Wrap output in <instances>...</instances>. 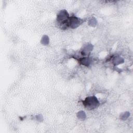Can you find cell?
Masks as SVG:
<instances>
[{
	"mask_svg": "<svg viewBox=\"0 0 133 133\" xmlns=\"http://www.w3.org/2000/svg\"><path fill=\"white\" fill-rule=\"evenodd\" d=\"M97 22H98V21H97V20L96 19V18L95 17H92L88 20V24L90 26L95 27L97 25Z\"/></svg>",
	"mask_w": 133,
	"mask_h": 133,
	"instance_id": "obj_9",
	"label": "cell"
},
{
	"mask_svg": "<svg viewBox=\"0 0 133 133\" xmlns=\"http://www.w3.org/2000/svg\"><path fill=\"white\" fill-rule=\"evenodd\" d=\"M76 116L79 120L84 121L86 118V114L84 111H79L77 113Z\"/></svg>",
	"mask_w": 133,
	"mask_h": 133,
	"instance_id": "obj_7",
	"label": "cell"
},
{
	"mask_svg": "<svg viewBox=\"0 0 133 133\" xmlns=\"http://www.w3.org/2000/svg\"><path fill=\"white\" fill-rule=\"evenodd\" d=\"M94 48L93 45L90 43L85 44L81 49V55L83 56H87Z\"/></svg>",
	"mask_w": 133,
	"mask_h": 133,
	"instance_id": "obj_4",
	"label": "cell"
},
{
	"mask_svg": "<svg viewBox=\"0 0 133 133\" xmlns=\"http://www.w3.org/2000/svg\"><path fill=\"white\" fill-rule=\"evenodd\" d=\"M83 22V19H81V18L76 16H72L69 18L68 26L69 28L72 29H74L79 26Z\"/></svg>",
	"mask_w": 133,
	"mask_h": 133,
	"instance_id": "obj_3",
	"label": "cell"
},
{
	"mask_svg": "<svg viewBox=\"0 0 133 133\" xmlns=\"http://www.w3.org/2000/svg\"><path fill=\"white\" fill-rule=\"evenodd\" d=\"M35 118L36 121H37L38 122H41L43 121V116L42 114H38L37 115H36L35 116Z\"/></svg>",
	"mask_w": 133,
	"mask_h": 133,
	"instance_id": "obj_11",
	"label": "cell"
},
{
	"mask_svg": "<svg viewBox=\"0 0 133 133\" xmlns=\"http://www.w3.org/2000/svg\"><path fill=\"white\" fill-rule=\"evenodd\" d=\"M84 107L88 110H94L97 108L100 105V102L95 96L87 97L82 101Z\"/></svg>",
	"mask_w": 133,
	"mask_h": 133,
	"instance_id": "obj_2",
	"label": "cell"
},
{
	"mask_svg": "<svg viewBox=\"0 0 133 133\" xmlns=\"http://www.w3.org/2000/svg\"><path fill=\"white\" fill-rule=\"evenodd\" d=\"M112 62L114 66H116L123 63L124 62V59L119 56H115L113 57Z\"/></svg>",
	"mask_w": 133,
	"mask_h": 133,
	"instance_id": "obj_6",
	"label": "cell"
},
{
	"mask_svg": "<svg viewBox=\"0 0 133 133\" xmlns=\"http://www.w3.org/2000/svg\"><path fill=\"white\" fill-rule=\"evenodd\" d=\"M70 15L65 9L61 10L58 13L56 17V21L59 27L63 30H65L69 28L68 22Z\"/></svg>",
	"mask_w": 133,
	"mask_h": 133,
	"instance_id": "obj_1",
	"label": "cell"
},
{
	"mask_svg": "<svg viewBox=\"0 0 133 133\" xmlns=\"http://www.w3.org/2000/svg\"><path fill=\"white\" fill-rule=\"evenodd\" d=\"M129 115H130L129 112H128V111L124 112L119 115V118L122 121H126L129 117Z\"/></svg>",
	"mask_w": 133,
	"mask_h": 133,
	"instance_id": "obj_10",
	"label": "cell"
},
{
	"mask_svg": "<svg viewBox=\"0 0 133 133\" xmlns=\"http://www.w3.org/2000/svg\"><path fill=\"white\" fill-rule=\"evenodd\" d=\"M77 60L81 64L86 66H89L92 63L91 58H90L88 56H84L83 57L79 58Z\"/></svg>",
	"mask_w": 133,
	"mask_h": 133,
	"instance_id": "obj_5",
	"label": "cell"
},
{
	"mask_svg": "<svg viewBox=\"0 0 133 133\" xmlns=\"http://www.w3.org/2000/svg\"><path fill=\"white\" fill-rule=\"evenodd\" d=\"M49 43V38L48 35H44L41 39V43L43 45H47Z\"/></svg>",
	"mask_w": 133,
	"mask_h": 133,
	"instance_id": "obj_8",
	"label": "cell"
}]
</instances>
